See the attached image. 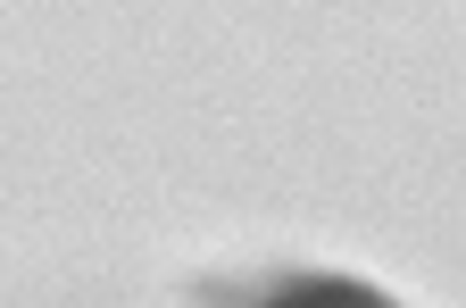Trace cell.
Here are the masks:
<instances>
[{
	"label": "cell",
	"instance_id": "obj_1",
	"mask_svg": "<svg viewBox=\"0 0 466 308\" xmlns=\"http://www.w3.org/2000/svg\"><path fill=\"white\" fill-rule=\"evenodd\" d=\"M233 308H400L383 283L367 275H333V267H283V275H258Z\"/></svg>",
	"mask_w": 466,
	"mask_h": 308
}]
</instances>
